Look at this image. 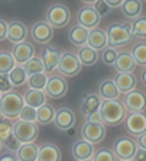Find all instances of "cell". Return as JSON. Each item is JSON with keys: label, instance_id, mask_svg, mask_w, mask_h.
Wrapping results in <instances>:
<instances>
[{"label": "cell", "instance_id": "6da1fadb", "mask_svg": "<svg viewBox=\"0 0 146 161\" xmlns=\"http://www.w3.org/2000/svg\"><path fill=\"white\" fill-rule=\"evenodd\" d=\"M98 112L104 120V125H107V126H117V125L123 124L126 116H128V110L124 108L123 102H120L119 99L103 100Z\"/></svg>", "mask_w": 146, "mask_h": 161}, {"label": "cell", "instance_id": "7a4b0ae2", "mask_svg": "<svg viewBox=\"0 0 146 161\" xmlns=\"http://www.w3.org/2000/svg\"><path fill=\"white\" fill-rule=\"evenodd\" d=\"M45 20L55 29H62L71 22V10L64 3H54L46 9Z\"/></svg>", "mask_w": 146, "mask_h": 161}, {"label": "cell", "instance_id": "3957f363", "mask_svg": "<svg viewBox=\"0 0 146 161\" xmlns=\"http://www.w3.org/2000/svg\"><path fill=\"white\" fill-rule=\"evenodd\" d=\"M107 34V45L112 48H119L124 47L132 41V32L130 26L123 25V23H113L106 31Z\"/></svg>", "mask_w": 146, "mask_h": 161}, {"label": "cell", "instance_id": "277c9868", "mask_svg": "<svg viewBox=\"0 0 146 161\" xmlns=\"http://www.w3.org/2000/svg\"><path fill=\"white\" fill-rule=\"evenodd\" d=\"M25 106L22 94L16 93V92H9V93H3L0 97V109L6 118L9 119H15L19 116V113Z\"/></svg>", "mask_w": 146, "mask_h": 161}, {"label": "cell", "instance_id": "5b68a950", "mask_svg": "<svg viewBox=\"0 0 146 161\" xmlns=\"http://www.w3.org/2000/svg\"><path fill=\"white\" fill-rule=\"evenodd\" d=\"M60 74L65 79H70V77H75L78 75L80 71L82 70V64L78 60V55L71 51H65V53H61V58H60V64H58V68H56Z\"/></svg>", "mask_w": 146, "mask_h": 161}, {"label": "cell", "instance_id": "8992f818", "mask_svg": "<svg viewBox=\"0 0 146 161\" xmlns=\"http://www.w3.org/2000/svg\"><path fill=\"white\" fill-rule=\"evenodd\" d=\"M13 135L20 141V144L35 142L39 135V125L36 122H26V120H16L13 124Z\"/></svg>", "mask_w": 146, "mask_h": 161}, {"label": "cell", "instance_id": "52a82bcc", "mask_svg": "<svg viewBox=\"0 0 146 161\" xmlns=\"http://www.w3.org/2000/svg\"><path fill=\"white\" fill-rule=\"evenodd\" d=\"M68 92V83L67 79L61 74H52L48 77L45 86L46 97L49 99H62Z\"/></svg>", "mask_w": 146, "mask_h": 161}, {"label": "cell", "instance_id": "ba28073f", "mask_svg": "<svg viewBox=\"0 0 146 161\" xmlns=\"http://www.w3.org/2000/svg\"><path fill=\"white\" fill-rule=\"evenodd\" d=\"M138 150L136 139L130 136H120L113 144V153L116 154L117 160H132Z\"/></svg>", "mask_w": 146, "mask_h": 161}, {"label": "cell", "instance_id": "9c48e42d", "mask_svg": "<svg viewBox=\"0 0 146 161\" xmlns=\"http://www.w3.org/2000/svg\"><path fill=\"white\" fill-rule=\"evenodd\" d=\"M106 132H107V129H106L104 124H96V122L86 120L81 128V138L94 145V144H98L104 139Z\"/></svg>", "mask_w": 146, "mask_h": 161}, {"label": "cell", "instance_id": "30bf717a", "mask_svg": "<svg viewBox=\"0 0 146 161\" xmlns=\"http://www.w3.org/2000/svg\"><path fill=\"white\" fill-rule=\"evenodd\" d=\"M126 132L138 138L139 135L146 132V113L145 112H130L124 119Z\"/></svg>", "mask_w": 146, "mask_h": 161}, {"label": "cell", "instance_id": "8fae6325", "mask_svg": "<svg viewBox=\"0 0 146 161\" xmlns=\"http://www.w3.org/2000/svg\"><path fill=\"white\" fill-rule=\"evenodd\" d=\"M123 105L129 112H146V93L139 89H133L124 94Z\"/></svg>", "mask_w": 146, "mask_h": 161}, {"label": "cell", "instance_id": "7c38bea8", "mask_svg": "<svg viewBox=\"0 0 146 161\" xmlns=\"http://www.w3.org/2000/svg\"><path fill=\"white\" fill-rule=\"evenodd\" d=\"M30 36L36 44L39 45H48L52 41L54 38V28L49 25L46 20H38L36 23H34L32 31H30Z\"/></svg>", "mask_w": 146, "mask_h": 161}, {"label": "cell", "instance_id": "4fadbf2b", "mask_svg": "<svg viewBox=\"0 0 146 161\" xmlns=\"http://www.w3.org/2000/svg\"><path fill=\"white\" fill-rule=\"evenodd\" d=\"M101 18L97 12L94 10V8L91 4H86L82 6L78 10V15H77V23L81 25L82 28L91 31L94 28H98V23H100Z\"/></svg>", "mask_w": 146, "mask_h": 161}, {"label": "cell", "instance_id": "5bb4252c", "mask_svg": "<svg viewBox=\"0 0 146 161\" xmlns=\"http://www.w3.org/2000/svg\"><path fill=\"white\" fill-rule=\"evenodd\" d=\"M77 122V116L75 112L70 108H60L55 110V118H54L52 124L55 125V128H58L60 131H65L67 132L70 128L75 126Z\"/></svg>", "mask_w": 146, "mask_h": 161}, {"label": "cell", "instance_id": "9a60e30c", "mask_svg": "<svg viewBox=\"0 0 146 161\" xmlns=\"http://www.w3.org/2000/svg\"><path fill=\"white\" fill-rule=\"evenodd\" d=\"M10 53L13 55V58H15V63L19 64V65H23L26 61H29L30 58L35 57V48L30 42L23 41L13 44V48H12Z\"/></svg>", "mask_w": 146, "mask_h": 161}, {"label": "cell", "instance_id": "2e32d148", "mask_svg": "<svg viewBox=\"0 0 146 161\" xmlns=\"http://www.w3.org/2000/svg\"><path fill=\"white\" fill-rule=\"evenodd\" d=\"M28 36H29V29H28V26L23 22H20V20H12V22H9L6 39H9L12 44L26 41Z\"/></svg>", "mask_w": 146, "mask_h": 161}, {"label": "cell", "instance_id": "e0dca14e", "mask_svg": "<svg viewBox=\"0 0 146 161\" xmlns=\"http://www.w3.org/2000/svg\"><path fill=\"white\" fill-rule=\"evenodd\" d=\"M60 58H61L60 49L54 48V47H48V45H45V47H44L41 60H42V64H44V68H45L46 73H52L54 70H56V68H58Z\"/></svg>", "mask_w": 146, "mask_h": 161}, {"label": "cell", "instance_id": "ac0fdd59", "mask_svg": "<svg viewBox=\"0 0 146 161\" xmlns=\"http://www.w3.org/2000/svg\"><path fill=\"white\" fill-rule=\"evenodd\" d=\"M71 153H72V157H74L77 161H82V160L93 158L96 150H94L93 144H90L88 141L81 138V139H77V141L72 144Z\"/></svg>", "mask_w": 146, "mask_h": 161}, {"label": "cell", "instance_id": "d6986e66", "mask_svg": "<svg viewBox=\"0 0 146 161\" xmlns=\"http://www.w3.org/2000/svg\"><path fill=\"white\" fill-rule=\"evenodd\" d=\"M62 153L61 148L54 142L42 144L38 150V160L36 161H61Z\"/></svg>", "mask_w": 146, "mask_h": 161}, {"label": "cell", "instance_id": "ffe728a7", "mask_svg": "<svg viewBox=\"0 0 146 161\" xmlns=\"http://www.w3.org/2000/svg\"><path fill=\"white\" fill-rule=\"evenodd\" d=\"M113 80L116 83L120 93L124 94L129 93L130 90L136 89V84H138V79H136V75L133 73H117Z\"/></svg>", "mask_w": 146, "mask_h": 161}, {"label": "cell", "instance_id": "44dd1931", "mask_svg": "<svg viewBox=\"0 0 146 161\" xmlns=\"http://www.w3.org/2000/svg\"><path fill=\"white\" fill-rule=\"evenodd\" d=\"M100 105H101V99L97 93H88L84 96L80 106V110L86 118H88L91 113H96L100 110Z\"/></svg>", "mask_w": 146, "mask_h": 161}, {"label": "cell", "instance_id": "7402d4cb", "mask_svg": "<svg viewBox=\"0 0 146 161\" xmlns=\"http://www.w3.org/2000/svg\"><path fill=\"white\" fill-rule=\"evenodd\" d=\"M97 94L100 96V99H103V100H114V99H119L122 93H120L119 89H117L114 80L106 79L100 83Z\"/></svg>", "mask_w": 146, "mask_h": 161}, {"label": "cell", "instance_id": "603a6c76", "mask_svg": "<svg viewBox=\"0 0 146 161\" xmlns=\"http://www.w3.org/2000/svg\"><path fill=\"white\" fill-rule=\"evenodd\" d=\"M88 32H90L88 29L82 28L78 23H75L68 31V41L71 42L72 45H75V47H78V48L80 47H84V45H87Z\"/></svg>", "mask_w": 146, "mask_h": 161}, {"label": "cell", "instance_id": "cb8c5ba5", "mask_svg": "<svg viewBox=\"0 0 146 161\" xmlns=\"http://www.w3.org/2000/svg\"><path fill=\"white\" fill-rule=\"evenodd\" d=\"M114 70L117 73H132L136 67V63L133 60L130 53L128 51H122V53L117 54V58L114 61Z\"/></svg>", "mask_w": 146, "mask_h": 161}, {"label": "cell", "instance_id": "d4e9b609", "mask_svg": "<svg viewBox=\"0 0 146 161\" xmlns=\"http://www.w3.org/2000/svg\"><path fill=\"white\" fill-rule=\"evenodd\" d=\"M87 45L91 47L93 49L101 51L103 48L107 47V34L104 29L101 28H94L88 32V39H87Z\"/></svg>", "mask_w": 146, "mask_h": 161}, {"label": "cell", "instance_id": "484cf974", "mask_svg": "<svg viewBox=\"0 0 146 161\" xmlns=\"http://www.w3.org/2000/svg\"><path fill=\"white\" fill-rule=\"evenodd\" d=\"M120 10L123 13L124 18L128 19H138L139 16H142V10H143V4L140 0H124Z\"/></svg>", "mask_w": 146, "mask_h": 161}, {"label": "cell", "instance_id": "4316f807", "mask_svg": "<svg viewBox=\"0 0 146 161\" xmlns=\"http://www.w3.org/2000/svg\"><path fill=\"white\" fill-rule=\"evenodd\" d=\"M78 60L81 61L82 65L86 67H91L94 64H97L100 60V51L97 49H93L88 45H84V47H80L78 48Z\"/></svg>", "mask_w": 146, "mask_h": 161}, {"label": "cell", "instance_id": "83f0119b", "mask_svg": "<svg viewBox=\"0 0 146 161\" xmlns=\"http://www.w3.org/2000/svg\"><path fill=\"white\" fill-rule=\"evenodd\" d=\"M46 99L48 97H46L45 90L29 89L28 92H25V94H23V102H25V105L32 106V108H35V109H38L42 105H45Z\"/></svg>", "mask_w": 146, "mask_h": 161}, {"label": "cell", "instance_id": "f1b7e54d", "mask_svg": "<svg viewBox=\"0 0 146 161\" xmlns=\"http://www.w3.org/2000/svg\"><path fill=\"white\" fill-rule=\"evenodd\" d=\"M38 150L39 147L35 142L22 144L20 148L15 153L18 161H36L38 160Z\"/></svg>", "mask_w": 146, "mask_h": 161}, {"label": "cell", "instance_id": "f546056e", "mask_svg": "<svg viewBox=\"0 0 146 161\" xmlns=\"http://www.w3.org/2000/svg\"><path fill=\"white\" fill-rule=\"evenodd\" d=\"M55 109L51 105H42L36 109V124L38 125H49L54 122Z\"/></svg>", "mask_w": 146, "mask_h": 161}, {"label": "cell", "instance_id": "4dcf8cb0", "mask_svg": "<svg viewBox=\"0 0 146 161\" xmlns=\"http://www.w3.org/2000/svg\"><path fill=\"white\" fill-rule=\"evenodd\" d=\"M8 77H9V81L12 83L13 87H22L23 84H26V81H28L26 71H25L23 65H19V64H16L15 67L9 71Z\"/></svg>", "mask_w": 146, "mask_h": 161}, {"label": "cell", "instance_id": "1f68e13d", "mask_svg": "<svg viewBox=\"0 0 146 161\" xmlns=\"http://www.w3.org/2000/svg\"><path fill=\"white\" fill-rule=\"evenodd\" d=\"M46 81H48V75L45 73H39V74L28 75V86L29 89L34 90H45Z\"/></svg>", "mask_w": 146, "mask_h": 161}, {"label": "cell", "instance_id": "d6a6232c", "mask_svg": "<svg viewBox=\"0 0 146 161\" xmlns=\"http://www.w3.org/2000/svg\"><path fill=\"white\" fill-rule=\"evenodd\" d=\"M16 65L15 58L9 51H0V74H9L12 68Z\"/></svg>", "mask_w": 146, "mask_h": 161}, {"label": "cell", "instance_id": "836d02e7", "mask_svg": "<svg viewBox=\"0 0 146 161\" xmlns=\"http://www.w3.org/2000/svg\"><path fill=\"white\" fill-rule=\"evenodd\" d=\"M23 68H25V71H26L28 75L45 73V68H44L42 60L41 58H38V57H34V58H30L29 61H26V63L23 64Z\"/></svg>", "mask_w": 146, "mask_h": 161}, {"label": "cell", "instance_id": "e575fe53", "mask_svg": "<svg viewBox=\"0 0 146 161\" xmlns=\"http://www.w3.org/2000/svg\"><path fill=\"white\" fill-rule=\"evenodd\" d=\"M132 36L135 38H146V16H139L133 20L130 26Z\"/></svg>", "mask_w": 146, "mask_h": 161}, {"label": "cell", "instance_id": "d590c367", "mask_svg": "<svg viewBox=\"0 0 146 161\" xmlns=\"http://www.w3.org/2000/svg\"><path fill=\"white\" fill-rule=\"evenodd\" d=\"M130 54L136 64L142 65V67H146V42H139V44H136Z\"/></svg>", "mask_w": 146, "mask_h": 161}, {"label": "cell", "instance_id": "8d00e7d4", "mask_svg": "<svg viewBox=\"0 0 146 161\" xmlns=\"http://www.w3.org/2000/svg\"><path fill=\"white\" fill-rule=\"evenodd\" d=\"M117 51L116 48H112V47H106V48L101 49V61L106 64V65H114V61L117 58Z\"/></svg>", "mask_w": 146, "mask_h": 161}, {"label": "cell", "instance_id": "74e56055", "mask_svg": "<svg viewBox=\"0 0 146 161\" xmlns=\"http://www.w3.org/2000/svg\"><path fill=\"white\" fill-rule=\"evenodd\" d=\"M93 161H117V157L110 148H101L94 153Z\"/></svg>", "mask_w": 146, "mask_h": 161}, {"label": "cell", "instance_id": "f35d334b", "mask_svg": "<svg viewBox=\"0 0 146 161\" xmlns=\"http://www.w3.org/2000/svg\"><path fill=\"white\" fill-rule=\"evenodd\" d=\"M12 134H13V122L4 116L3 119H0V141L6 139Z\"/></svg>", "mask_w": 146, "mask_h": 161}, {"label": "cell", "instance_id": "ab89813d", "mask_svg": "<svg viewBox=\"0 0 146 161\" xmlns=\"http://www.w3.org/2000/svg\"><path fill=\"white\" fill-rule=\"evenodd\" d=\"M19 120H26V122H36V109L32 106L25 105L18 116Z\"/></svg>", "mask_w": 146, "mask_h": 161}, {"label": "cell", "instance_id": "60d3db41", "mask_svg": "<svg viewBox=\"0 0 146 161\" xmlns=\"http://www.w3.org/2000/svg\"><path fill=\"white\" fill-rule=\"evenodd\" d=\"M2 145H3L8 151H10V153H16V151L20 148V145H22V144H20V141L16 138L15 135L12 134V135H9L6 139H3V141H2Z\"/></svg>", "mask_w": 146, "mask_h": 161}, {"label": "cell", "instance_id": "b9f144b4", "mask_svg": "<svg viewBox=\"0 0 146 161\" xmlns=\"http://www.w3.org/2000/svg\"><path fill=\"white\" fill-rule=\"evenodd\" d=\"M91 6H93L94 10L100 15V18H103V16H106V15H109L110 10H112V8L106 3V0H96Z\"/></svg>", "mask_w": 146, "mask_h": 161}, {"label": "cell", "instance_id": "7bdbcfd3", "mask_svg": "<svg viewBox=\"0 0 146 161\" xmlns=\"http://www.w3.org/2000/svg\"><path fill=\"white\" fill-rule=\"evenodd\" d=\"M12 89H13V86L9 81L8 74H0V93H9V92H12Z\"/></svg>", "mask_w": 146, "mask_h": 161}, {"label": "cell", "instance_id": "ee69618b", "mask_svg": "<svg viewBox=\"0 0 146 161\" xmlns=\"http://www.w3.org/2000/svg\"><path fill=\"white\" fill-rule=\"evenodd\" d=\"M8 26H9V22H6L4 19L0 18V42L6 39V35H8Z\"/></svg>", "mask_w": 146, "mask_h": 161}, {"label": "cell", "instance_id": "f6af8a7d", "mask_svg": "<svg viewBox=\"0 0 146 161\" xmlns=\"http://www.w3.org/2000/svg\"><path fill=\"white\" fill-rule=\"evenodd\" d=\"M132 161H146V151L142 150V148H138Z\"/></svg>", "mask_w": 146, "mask_h": 161}, {"label": "cell", "instance_id": "bcb514c9", "mask_svg": "<svg viewBox=\"0 0 146 161\" xmlns=\"http://www.w3.org/2000/svg\"><path fill=\"white\" fill-rule=\"evenodd\" d=\"M87 120H90V122H96V124H104V120L101 118L100 112H96V113H91L88 118H86Z\"/></svg>", "mask_w": 146, "mask_h": 161}, {"label": "cell", "instance_id": "7dc6e473", "mask_svg": "<svg viewBox=\"0 0 146 161\" xmlns=\"http://www.w3.org/2000/svg\"><path fill=\"white\" fill-rule=\"evenodd\" d=\"M136 144H138V148H142L146 151V132H143L142 135H139L136 138Z\"/></svg>", "mask_w": 146, "mask_h": 161}, {"label": "cell", "instance_id": "c3c4849f", "mask_svg": "<svg viewBox=\"0 0 146 161\" xmlns=\"http://www.w3.org/2000/svg\"><path fill=\"white\" fill-rule=\"evenodd\" d=\"M0 161H18L15 154L12 153H6V154H2L0 155Z\"/></svg>", "mask_w": 146, "mask_h": 161}, {"label": "cell", "instance_id": "681fc988", "mask_svg": "<svg viewBox=\"0 0 146 161\" xmlns=\"http://www.w3.org/2000/svg\"><path fill=\"white\" fill-rule=\"evenodd\" d=\"M124 0H106V3L109 4L112 9H116V8H120L122 3H123Z\"/></svg>", "mask_w": 146, "mask_h": 161}, {"label": "cell", "instance_id": "f907efd6", "mask_svg": "<svg viewBox=\"0 0 146 161\" xmlns=\"http://www.w3.org/2000/svg\"><path fill=\"white\" fill-rule=\"evenodd\" d=\"M140 81H142L143 87L146 89V67L142 70V73H140Z\"/></svg>", "mask_w": 146, "mask_h": 161}, {"label": "cell", "instance_id": "816d5d0a", "mask_svg": "<svg viewBox=\"0 0 146 161\" xmlns=\"http://www.w3.org/2000/svg\"><path fill=\"white\" fill-rule=\"evenodd\" d=\"M67 134L70 135V136H74V135H75V129H74V128H70V129L67 131Z\"/></svg>", "mask_w": 146, "mask_h": 161}, {"label": "cell", "instance_id": "f5cc1de1", "mask_svg": "<svg viewBox=\"0 0 146 161\" xmlns=\"http://www.w3.org/2000/svg\"><path fill=\"white\" fill-rule=\"evenodd\" d=\"M81 2H84L86 4H93L94 2H96V0H81Z\"/></svg>", "mask_w": 146, "mask_h": 161}, {"label": "cell", "instance_id": "db71d44e", "mask_svg": "<svg viewBox=\"0 0 146 161\" xmlns=\"http://www.w3.org/2000/svg\"><path fill=\"white\" fill-rule=\"evenodd\" d=\"M4 118V115H3V112H2V109H0V119H3Z\"/></svg>", "mask_w": 146, "mask_h": 161}, {"label": "cell", "instance_id": "11a10c76", "mask_svg": "<svg viewBox=\"0 0 146 161\" xmlns=\"http://www.w3.org/2000/svg\"><path fill=\"white\" fill-rule=\"evenodd\" d=\"M2 148H3V145H2V141H0V153H2Z\"/></svg>", "mask_w": 146, "mask_h": 161}, {"label": "cell", "instance_id": "9f6ffc18", "mask_svg": "<svg viewBox=\"0 0 146 161\" xmlns=\"http://www.w3.org/2000/svg\"><path fill=\"white\" fill-rule=\"evenodd\" d=\"M82 161H93V158H88V160H82Z\"/></svg>", "mask_w": 146, "mask_h": 161}, {"label": "cell", "instance_id": "6f0895ef", "mask_svg": "<svg viewBox=\"0 0 146 161\" xmlns=\"http://www.w3.org/2000/svg\"><path fill=\"white\" fill-rule=\"evenodd\" d=\"M117 161H132V160H117Z\"/></svg>", "mask_w": 146, "mask_h": 161}, {"label": "cell", "instance_id": "680465c9", "mask_svg": "<svg viewBox=\"0 0 146 161\" xmlns=\"http://www.w3.org/2000/svg\"><path fill=\"white\" fill-rule=\"evenodd\" d=\"M0 97H2V93H0Z\"/></svg>", "mask_w": 146, "mask_h": 161}]
</instances>
